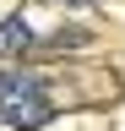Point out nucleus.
I'll return each instance as SVG.
<instances>
[{
    "label": "nucleus",
    "mask_w": 125,
    "mask_h": 131,
    "mask_svg": "<svg viewBox=\"0 0 125 131\" xmlns=\"http://www.w3.org/2000/svg\"><path fill=\"white\" fill-rule=\"evenodd\" d=\"M0 120H6L11 131H38V126H49V120H54L49 88H44L33 71H22V66H6V71H0Z\"/></svg>",
    "instance_id": "obj_1"
},
{
    "label": "nucleus",
    "mask_w": 125,
    "mask_h": 131,
    "mask_svg": "<svg viewBox=\"0 0 125 131\" xmlns=\"http://www.w3.org/2000/svg\"><path fill=\"white\" fill-rule=\"evenodd\" d=\"M27 44V22H17V16H11L6 27H0V49H22Z\"/></svg>",
    "instance_id": "obj_2"
}]
</instances>
